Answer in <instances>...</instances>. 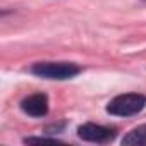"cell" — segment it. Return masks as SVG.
Returning <instances> with one entry per match:
<instances>
[{
  "mask_svg": "<svg viewBox=\"0 0 146 146\" xmlns=\"http://www.w3.org/2000/svg\"><path fill=\"white\" fill-rule=\"evenodd\" d=\"M115 129L113 127H105L98 124H83L78 129V136L84 141L91 143H110L115 137Z\"/></svg>",
  "mask_w": 146,
  "mask_h": 146,
  "instance_id": "cell-3",
  "label": "cell"
},
{
  "mask_svg": "<svg viewBox=\"0 0 146 146\" xmlns=\"http://www.w3.org/2000/svg\"><path fill=\"white\" fill-rule=\"evenodd\" d=\"M146 105V96L139 95V93H127V95H119L115 96L108 105H107V112L112 115H119V117H129L134 115L137 112H141Z\"/></svg>",
  "mask_w": 146,
  "mask_h": 146,
  "instance_id": "cell-2",
  "label": "cell"
},
{
  "mask_svg": "<svg viewBox=\"0 0 146 146\" xmlns=\"http://www.w3.org/2000/svg\"><path fill=\"white\" fill-rule=\"evenodd\" d=\"M122 144L129 146H144L146 144V125H139L127 132V136L122 139Z\"/></svg>",
  "mask_w": 146,
  "mask_h": 146,
  "instance_id": "cell-5",
  "label": "cell"
},
{
  "mask_svg": "<svg viewBox=\"0 0 146 146\" xmlns=\"http://www.w3.org/2000/svg\"><path fill=\"white\" fill-rule=\"evenodd\" d=\"M31 72L38 78L62 81L78 76L81 69L76 64H69V62H38L31 67Z\"/></svg>",
  "mask_w": 146,
  "mask_h": 146,
  "instance_id": "cell-1",
  "label": "cell"
},
{
  "mask_svg": "<svg viewBox=\"0 0 146 146\" xmlns=\"http://www.w3.org/2000/svg\"><path fill=\"white\" fill-rule=\"evenodd\" d=\"M24 143H58L55 137H26Z\"/></svg>",
  "mask_w": 146,
  "mask_h": 146,
  "instance_id": "cell-6",
  "label": "cell"
},
{
  "mask_svg": "<svg viewBox=\"0 0 146 146\" xmlns=\"http://www.w3.org/2000/svg\"><path fill=\"white\" fill-rule=\"evenodd\" d=\"M21 108L31 117H45L48 113V98L41 93L31 95L21 102Z\"/></svg>",
  "mask_w": 146,
  "mask_h": 146,
  "instance_id": "cell-4",
  "label": "cell"
}]
</instances>
